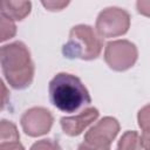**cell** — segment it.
Listing matches in <instances>:
<instances>
[{"instance_id":"18","label":"cell","mask_w":150,"mask_h":150,"mask_svg":"<svg viewBox=\"0 0 150 150\" xmlns=\"http://www.w3.org/2000/svg\"><path fill=\"white\" fill-rule=\"evenodd\" d=\"M0 150H25L20 142L12 143H0Z\"/></svg>"},{"instance_id":"16","label":"cell","mask_w":150,"mask_h":150,"mask_svg":"<svg viewBox=\"0 0 150 150\" xmlns=\"http://www.w3.org/2000/svg\"><path fill=\"white\" fill-rule=\"evenodd\" d=\"M136 8L139 14L150 18V0H138L136 2Z\"/></svg>"},{"instance_id":"19","label":"cell","mask_w":150,"mask_h":150,"mask_svg":"<svg viewBox=\"0 0 150 150\" xmlns=\"http://www.w3.org/2000/svg\"><path fill=\"white\" fill-rule=\"evenodd\" d=\"M141 143L143 150H150V131H143L141 136Z\"/></svg>"},{"instance_id":"9","label":"cell","mask_w":150,"mask_h":150,"mask_svg":"<svg viewBox=\"0 0 150 150\" xmlns=\"http://www.w3.org/2000/svg\"><path fill=\"white\" fill-rule=\"evenodd\" d=\"M32 9L30 1H12L5 0L1 2V15L13 20L21 21L29 15Z\"/></svg>"},{"instance_id":"3","label":"cell","mask_w":150,"mask_h":150,"mask_svg":"<svg viewBox=\"0 0 150 150\" xmlns=\"http://www.w3.org/2000/svg\"><path fill=\"white\" fill-rule=\"evenodd\" d=\"M103 41L88 25H76L69 32L68 41L62 46V55L69 60L90 61L100 56Z\"/></svg>"},{"instance_id":"5","label":"cell","mask_w":150,"mask_h":150,"mask_svg":"<svg viewBox=\"0 0 150 150\" xmlns=\"http://www.w3.org/2000/svg\"><path fill=\"white\" fill-rule=\"evenodd\" d=\"M138 59V50L135 43L129 40H114L107 43L104 61L115 71H125L134 67Z\"/></svg>"},{"instance_id":"12","label":"cell","mask_w":150,"mask_h":150,"mask_svg":"<svg viewBox=\"0 0 150 150\" xmlns=\"http://www.w3.org/2000/svg\"><path fill=\"white\" fill-rule=\"evenodd\" d=\"M16 34V26L14 23L13 20L1 15V20H0V40L7 41L12 38H14V35Z\"/></svg>"},{"instance_id":"1","label":"cell","mask_w":150,"mask_h":150,"mask_svg":"<svg viewBox=\"0 0 150 150\" xmlns=\"http://www.w3.org/2000/svg\"><path fill=\"white\" fill-rule=\"evenodd\" d=\"M49 100L62 112H76L89 108L90 94L83 82L69 73H59L49 82Z\"/></svg>"},{"instance_id":"15","label":"cell","mask_w":150,"mask_h":150,"mask_svg":"<svg viewBox=\"0 0 150 150\" xmlns=\"http://www.w3.org/2000/svg\"><path fill=\"white\" fill-rule=\"evenodd\" d=\"M42 6L47 9V11H50V12H59V11H62L63 8H66L69 2H66V1H42L41 2Z\"/></svg>"},{"instance_id":"17","label":"cell","mask_w":150,"mask_h":150,"mask_svg":"<svg viewBox=\"0 0 150 150\" xmlns=\"http://www.w3.org/2000/svg\"><path fill=\"white\" fill-rule=\"evenodd\" d=\"M77 150H110V146H105V145H97V144H93V143H88V142H82Z\"/></svg>"},{"instance_id":"7","label":"cell","mask_w":150,"mask_h":150,"mask_svg":"<svg viewBox=\"0 0 150 150\" xmlns=\"http://www.w3.org/2000/svg\"><path fill=\"white\" fill-rule=\"evenodd\" d=\"M120 131V123L115 117L105 116L96 122L86 134H84V142L97 144V145H105L110 146L112 141L116 138Z\"/></svg>"},{"instance_id":"11","label":"cell","mask_w":150,"mask_h":150,"mask_svg":"<svg viewBox=\"0 0 150 150\" xmlns=\"http://www.w3.org/2000/svg\"><path fill=\"white\" fill-rule=\"evenodd\" d=\"M0 137L1 143H12V142H19L20 135L15 127V124L11 121L2 120L0 124Z\"/></svg>"},{"instance_id":"4","label":"cell","mask_w":150,"mask_h":150,"mask_svg":"<svg viewBox=\"0 0 150 150\" xmlns=\"http://www.w3.org/2000/svg\"><path fill=\"white\" fill-rule=\"evenodd\" d=\"M130 27V14L120 7H107L97 15L95 28L100 38H116L125 34Z\"/></svg>"},{"instance_id":"10","label":"cell","mask_w":150,"mask_h":150,"mask_svg":"<svg viewBox=\"0 0 150 150\" xmlns=\"http://www.w3.org/2000/svg\"><path fill=\"white\" fill-rule=\"evenodd\" d=\"M116 150H143L142 143H141V136L135 130H128L125 131L118 143Z\"/></svg>"},{"instance_id":"14","label":"cell","mask_w":150,"mask_h":150,"mask_svg":"<svg viewBox=\"0 0 150 150\" xmlns=\"http://www.w3.org/2000/svg\"><path fill=\"white\" fill-rule=\"evenodd\" d=\"M30 150H62V149L56 141L50 138H45L35 142L30 146Z\"/></svg>"},{"instance_id":"2","label":"cell","mask_w":150,"mask_h":150,"mask_svg":"<svg viewBox=\"0 0 150 150\" xmlns=\"http://www.w3.org/2000/svg\"><path fill=\"white\" fill-rule=\"evenodd\" d=\"M1 69L7 83L16 89L28 88L34 79V62L28 47L14 41L1 47Z\"/></svg>"},{"instance_id":"8","label":"cell","mask_w":150,"mask_h":150,"mask_svg":"<svg viewBox=\"0 0 150 150\" xmlns=\"http://www.w3.org/2000/svg\"><path fill=\"white\" fill-rule=\"evenodd\" d=\"M98 110L94 107H89L74 116H66L60 120L62 131L71 137L81 135L91 123L98 118Z\"/></svg>"},{"instance_id":"13","label":"cell","mask_w":150,"mask_h":150,"mask_svg":"<svg viewBox=\"0 0 150 150\" xmlns=\"http://www.w3.org/2000/svg\"><path fill=\"white\" fill-rule=\"evenodd\" d=\"M137 122L143 131H150V104H146L138 110Z\"/></svg>"},{"instance_id":"6","label":"cell","mask_w":150,"mask_h":150,"mask_svg":"<svg viewBox=\"0 0 150 150\" xmlns=\"http://www.w3.org/2000/svg\"><path fill=\"white\" fill-rule=\"evenodd\" d=\"M54 117L52 112L43 107H33L26 110L21 118L20 124L26 135L30 137H39L50 131Z\"/></svg>"}]
</instances>
